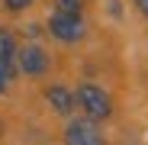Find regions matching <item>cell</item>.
Segmentation results:
<instances>
[{"instance_id":"1","label":"cell","mask_w":148,"mask_h":145,"mask_svg":"<svg viewBox=\"0 0 148 145\" xmlns=\"http://www.w3.org/2000/svg\"><path fill=\"white\" fill-rule=\"evenodd\" d=\"M77 100H81V107H84V113H87L90 123H100V119H106V116L113 113V100H110V93L100 90L97 84H81Z\"/></svg>"},{"instance_id":"5","label":"cell","mask_w":148,"mask_h":145,"mask_svg":"<svg viewBox=\"0 0 148 145\" xmlns=\"http://www.w3.org/2000/svg\"><path fill=\"white\" fill-rule=\"evenodd\" d=\"M45 97H48V103H52L55 113H71L74 110V97H71L68 87H48Z\"/></svg>"},{"instance_id":"2","label":"cell","mask_w":148,"mask_h":145,"mask_svg":"<svg viewBox=\"0 0 148 145\" xmlns=\"http://www.w3.org/2000/svg\"><path fill=\"white\" fill-rule=\"evenodd\" d=\"M64 145H106V142H103V132L97 129V123H90V119H74L64 129Z\"/></svg>"},{"instance_id":"8","label":"cell","mask_w":148,"mask_h":145,"mask_svg":"<svg viewBox=\"0 0 148 145\" xmlns=\"http://www.w3.org/2000/svg\"><path fill=\"white\" fill-rule=\"evenodd\" d=\"M10 74H13V68H10V65H3V61H0V93L7 90V81H10Z\"/></svg>"},{"instance_id":"4","label":"cell","mask_w":148,"mask_h":145,"mask_svg":"<svg viewBox=\"0 0 148 145\" xmlns=\"http://www.w3.org/2000/svg\"><path fill=\"white\" fill-rule=\"evenodd\" d=\"M16 58H19V68L26 71V74H45V68H48V55L42 52L39 45H26V48H19Z\"/></svg>"},{"instance_id":"6","label":"cell","mask_w":148,"mask_h":145,"mask_svg":"<svg viewBox=\"0 0 148 145\" xmlns=\"http://www.w3.org/2000/svg\"><path fill=\"white\" fill-rule=\"evenodd\" d=\"M13 58H16V42L7 29H0V61L13 68Z\"/></svg>"},{"instance_id":"3","label":"cell","mask_w":148,"mask_h":145,"mask_svg":"<svg viewBox=\"0 0 148 145\" xmlns=\"http://www.w3.org/2000/svg\"><path fill=\"white\" fill-rule=\"evenodd\" d=\"M48 29L58 42H77L84 39V19L81 16H68V13H55L48 19Z\"/></svg>"},{"instance_id":"7","label":"cell","mask_w":148,"mask_h":145,"mask_svg":"<svg viewBox=\"0 0 148 145\" xmlns=\"http://www.w3.org/2000/svg\"><path fill=\"white\" fill-rule=\"evenodd\" d=\"M55 3H58L55 13H68V16H81L84 10V0H55Z\"/></svg>"},{"instance_id":"9","label":"cell","mask_w":148,"mask_h":145,"mask_svg":"<svg viewBox=\"0 0 148 145\" xmlns=\"http://www.w3.org/2000/svg\"><path fill=\"white\" fill-rule=\"evenodd\" d=\"M29 3H32V0H7V7H10V10H26Z\"/></svg>"},{"instance_id":"10","label":"cell","mask_w":148,"mask_h":145,"mask_svg":"<svg viewBox=\"0 0 148 145\" xmlns=\"http://www.w3.org/2000/svg\"><path fill=\"white\" fill-rule=\"evenodd\" d=\"M135 7L142 10V16H148V0H135Z\"/></svg>"}]
</instances>
